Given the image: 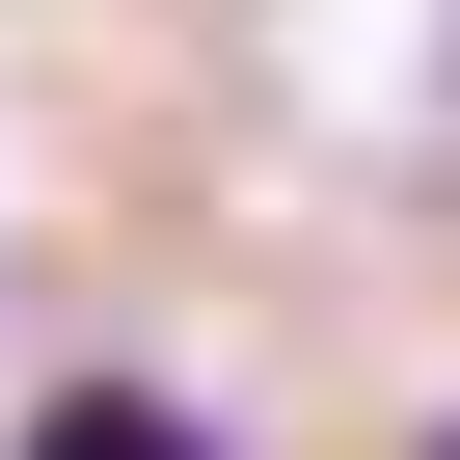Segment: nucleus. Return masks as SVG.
Returning <instances> with one entry per match:
<instances>
[{"label": "nucleus", "mask_w": 460, "mask_h": 460, "mask_svg": "<svg viewBox=\"0 0 460 460\" xmlns=\"http://www.w3.org/2000/svg\"><path fill=\"white\" fill-rule=\"evenodd\" d=\"M0 460H217V406H190V379H55Z\"/></svg>", "instance_id": "1"}]
</instances>
